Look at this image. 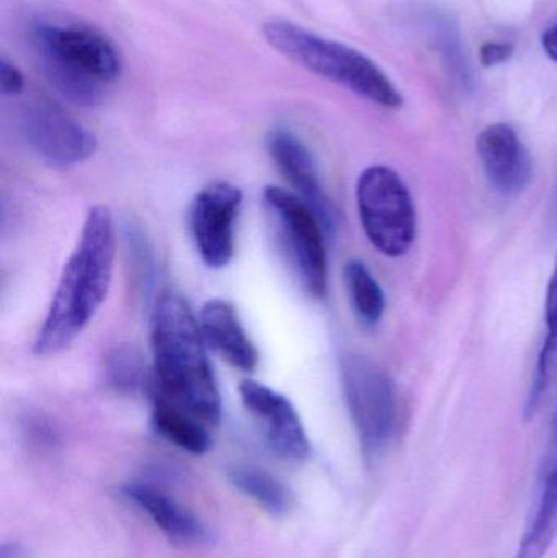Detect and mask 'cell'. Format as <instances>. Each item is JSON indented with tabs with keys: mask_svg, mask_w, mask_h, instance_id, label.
Wrapping results in <instances>:
<instances>
[{
	"mask_svg": "<svg viewBox=\"0 0 557 558\" xmlns=\"http://www.w3.org/2000/svg\"><path fill=\"white\" fill-rule=\"evenodd\" d=\"M114 257L113 216L107 206H94L62 268L45 320L33 341L36 356H55L81 337L110 291Z\"/></svg>",
	"mask_w": 557,
	"mask_h": 558,
	"instance_id": "1",
	"label": "cell"
},
{
	"mask_svg": "<svg viewBox=\"0 0 557 558\" xmlns=\"http://www.w3.org/2000/svg\"><path fill=\"white\" fill-rule=\"evenodd\" d=\"M154 392L185 410L208 428L221 420V396L206 354V341L182 295L166 292L150 317Z\"/></svg>",
	"mask_w": 557,
	"mask_h": 558,
	"instance_id": "2",
	"label": "cell"
},
{
	"mask_svg": "<svg viewBox=\"0 0 557 558\" xmlns=\"http://www.w3.org/2000/svg\"><path fill=\"white\" fill-rule=\"evenodd\" d=\"M26 39L48 84L78 107L100 104L105 85L121 75L117 48L90 26L36 19L26 29Z\"/></svg>",
	"mask_w": 557,
	"mask_h": 558,
	"instance_id": "3",
	"label": "cell"
},
{
	"mask_svg": "<svg viewBox=\"0 0 557 558\" xmlns=\"http://www.w3.org/2000/svg\"><path fill=\"white\" fill-rule=\"evenodd\" d=\"M265 41L290 61L379 107L398 110L404 97L368 56L343 43L324 38L290 20L271 19L262 25Z\"/></svg>",
	"mask_w": 557,
	"mask_h": 558,
	"instance_id": "4",
	"label": "cell"
},
{
	"mask_svg": "<svg viewBox=\"0 0 557 558\" xmlns=\"http://www.w3.org/2000/svg\"><path fill=\"white\" fill-rule=\"evenodd\" d=\"M355 196L370 244L385 257L408 254L417 235V213L402 177L391 167H368L356 180Z\"/></svg>",
	"mask_w": 557,
	"mask_h": 558,
	"instance_id": "5",
	"label": "cell"
},
{
	"mask_svg": "<svg viewBox=\"0 0 557 558\" xmlns=\"http://www.w3.org/2000/svg\"><path fill=\"white\" fill-rule=\"evenodd\" d=\"M342 387L363 456L375 462L398 432L395 380L376 361L362 354H347L342 360Z\"/></svg>",
	"mask_w": 557,
	"mask_h": 558,
	"instance_id": "6",
	"label": "cell"
},
{
	"mask_svg": "<svg viewBox=\"0 0 557 558\" xmlns=\"http://www.w3.org/2000/svg\"><path fill=\"white\" fill-rule=\"evenodd\" d=\"M264 205L278 247L304 291L313 298H324L329 278L326 247L329 234L323 222L303 199L280 186L265 189Z\"/></svg>",
	"mask_w": 557,
	"mask_h": 558,
	"instance_id": "7",
	"label": "cell"
},
{
	"mask_svg": "<svg viewBox=\"0 0 557 558\" xmlns=\"http://www.w3.org/2000/svg\"><path fill=\"white\" fill-rule=\"evenodd\" d=\"M20 130L29 149L51 166H77L90 159L97 149L94 134L49 100L26 105L20 117Z\"/></svg>",
	"mask_w": 557,
	"mask_h": 558,
	"instance_id": "8",
	"label": "cell"
},
{
	"mask_svg": "<svg viewBox=\"0 0 557 558\" xmlns=\"http://www.w3.org/2000/svg\"><path fill=\"white\" fill-rule=\"evenodd\" d=\"M242 192L228 182L205 186L193 199L190 229L206 267L225 268L234 257V226Z\"/></svg>",
	"mask_w": 557,
	"mask_h": 558,
	"instance_id": "9",
	"label": "cell"
},
{
	"mask_svg": "<svg viewBox=\"0 0 557 558\" xmlns=\"http://www.w3.org/2000/svg\"><path fill=\"white\" fill-rule=\"evenodd\" d=\"M242 403L255 416L271 451L290 462H303L310 456L311 442L303 420L283 393L257 380L239 386Z\"/></svg>",
	"mask_w": 557,
	"mask_h": 558,
	"instance_id": "10",
	"label": "cell"
},
{
	"mask_svg": "<svg viewBox=\"0 0 557 558\" xmlns=\"http://www.w3.org/2000/svg\"><path fill=\"white\" fill-rule=\"evenodd\" d=\"M267 150L283 179L323 222L327 234L336 231V211L324 192L319 170L306 144L284 128H275L267 136Z\"/></svg>",
	"mask_w": 557,
	"mask_h": 558,
	"instance_id": "11",
	"label": "cell"
},
{
	"mask_svg": "<svg viewBox=\"0 0 557 558\" xmlns=\"http://www.w3.org/2000/svg\"><path fill=\"white\" fill-rule=\"evenodd\" d=\"M476 149L487 180L502 195H519L532 182V156L509 124H491L481 131Z\"/></svg>",
	"mask_w": 557,
	"mask_h": 558,
	"instance_id": "12",
	"label": "cell"
},
{
	"mask_svg": "<svg viewBox=\"0 0 557 558\" xmlns=\"http://www.w3.org/2000/svg\"><path fill=\"white\" fill-rule=\"evenodd\" d=\"M123 495L153 521L170 543L182 547L208 543L209 533L203 521L159 485L131 482L124 485Z\"/></svg>",
	"mask_w": 557,
	"mask_h": 558,
	"instance_id": "13",
	"label": "cell"
},
{
	"mask_svg": "<svg viewBox=\"0 0 557 558\" xmlns=\"http://www.w3.org/2000/svg\"><path fill=\"white\" fill-rule=\"evenodd\" d=\"M203 338L226 363L252 373L258 364V351L239 318L238 311L225 299H211L203 305L198 318Z\"/></svg>",
	"mask_w": 557,
	"mask_h": 558,
	"instance_id": "14",
	"label": "cell"
},
{
	"mask_svg": "<svg viewBox=\"0 0 557 558\" xmlns=\"http://www.w3.org/2000/svg\"><path fill=\"white\" fill-rule=\"evenodd\" d=\"M546 337L540 350L532 386L526 393L523 415L533 420L549 402L557 390V254L545 298Z\"/></svg>",
	"mask_w": 557,
	"mask_h": 558,
	"instance_id": "15",
	"label": "cell"
},
{
	"mask_svg": "<svg viewBox=\"0 0 557 558\" xmlns=\"http://www.w3.org/2000/svg\"><path fill=\"white\" fill-rule=\"evenodd\" d=\"M153 426L157 435L189 454L203 456L211 449V428L156 392L153 393Z\"/></svg>",
	"mask_w": 557,
	"mask_h": 558,
	"instance_id": "16",
	"label": "cell"
},
{
	"mask_svg": "<svg viewBox=\"0 0 557 558\" xmlns=\"http://www.w3.org/2000/svg\"><path fill=\"white\" fill-rule=\"evenodd\" d=\"M229 481L235 490L251 498L257 507L271 517H283L291 508V494L283 482L270 472L255 465H234L229 471Z\"/></svg>",
	"mask_w": 557,
	"mask_h": 558,
	"instance_id": "17",
	"label": "cell"
},
{
	"mask_svg": "<svg viewBox=\"0 0 557 558\" xmlns=\"http://www.w3.org/2000/svg\"><path fill=\"white\" fill-rule=\"evenodd\" d=\"M347 294L356 318L365 327H376L386 311V298L382 286L362 260H349L343 267Z\"/></svg>",
	"mask_w": 557,
	"mask_h": 558,
	"instance_id": "18",
	"label": "cell"
},
{
	"mask_svg": "<svg viewBox=\"0 0 557 558\" xmlns=\"http://www.w3.org/2000/svg\"><path fill=\"white\" fill-rule=\"evenodd\" d=\"M108 380L121 392H136L146 384V369L140 353L133 348H117L108 356Z\"/></svg>",
	"mask_w": 557,
	"mask_h": 558,
	"instance_id": "19",
	"label": "cell"
},
{
	"mask_svg": "<svg viewBox=\"0 0 557 558\" xmlns=\"http://www.w3.org/2000/svg\"><path fill=\"white\" fill-rule=\"evenodd\" d=\"M516 52L513 43L487 41L481 46L480 61L484 68H496L509 61Z\"/></svg>",
	"mask_w": 557,
	"mask_h": 558,
	"instance_id": "20",
	"label": "cell"
},
{
	"mask_svg": "<svg viewBox=\"0 0 557 558\" xmlns=\"http://www.w3.org/2000/svg\"><path fill=\"white\" fill-rule=\"evenodd\" d=\"M23 74L9 59L2 58L0 61V88L3 95H16L23 90Z\"/></svg>",
	"mask_w": 557,
	"mask_h": 558,
	"instance_id": "21",
	"label": "cell"
},
{
	"mask_svg": "<svg viewBox=\"0 0 557 558\" xmlns=\"http://www.w3.org/2000/svg\"><path fill=\"white\" fill-rule=\"evenodd\" d=\"M542 45L546 54H548L553 61L557 62V23L556 25L549 26V28L543 33Z\"/></svg>",
	"mask_w": 557,
	"mask_h": 558,
	"instance_id": "22",
	"label": "cell"
}]
</instances>
